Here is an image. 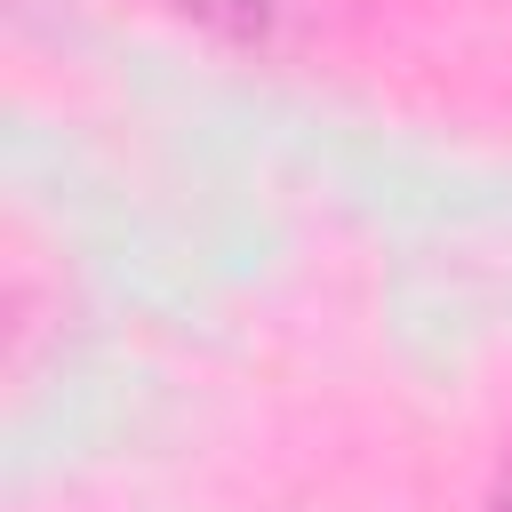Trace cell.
<instances>
[{
  "mask_svg": "<svg viewBox=\"0 0 512 512\" xmlns=\"http://www.w3.org/2000/svg\"><path fill=\"white\" fill-rule=\"evenodd\" d=\"M160 8L240 56H304L336 24V0H160Z\"/></svg>",
  "mask_w": 512,
  "mask_h": 512,
  "instance_id": "cell-1",
  "label": "cell"
},
{
  "mask_svg": "<svg viewBox=\"0 0 512 512\" xmlns=\"http://www.w3.org/2000/svg\"><path fill=\"white\" fill-rule=\"evenodd\" d=\"M480 512H512V440H504V456H496V472H488V496H480Z\"/></svg>",
  "mask_w": 512,
  "mask_h": 512,
  "instance_id": "cell-2",
  "label": "cell"
}]
</instances>
